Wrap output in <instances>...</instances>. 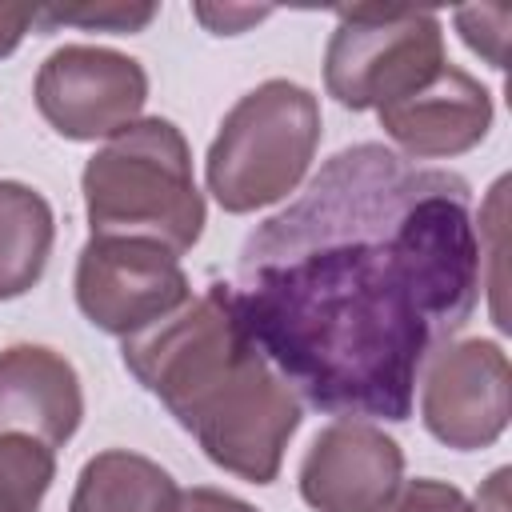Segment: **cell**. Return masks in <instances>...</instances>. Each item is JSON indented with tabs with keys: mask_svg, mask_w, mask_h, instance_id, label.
<instances>
[{
	"mask_svg": "<svg viewBox=\"0 0 512 512\" xmlns=\"http://www.w3.org/2000/svg\"><path fill=\"white\" fill-rule=\"evenodd\" d=\"M480 280L468 180L352 144L248 236L232 296L308 404L408 420L416 372L472 320Z\"/></svg>",
	"mask_w": 512,
	"mask_h": 512,
	"instance_id": "6da1fadb",
	"label": "cell"
},
{
	"mask_svg": "<svg viewBox=\"0 0 512 512\" xmlns=\"http://www.w3.org/2000/svg\"><path fill=\"white\" fill-rule=\"evenodd\" d=\"M124 368L188 428L204 456L248 480L272 484L300 400L252 344L232 284H208L172 316L124 340Z\"/></svg>",
	"mask_w": 512,
	"mask_h": 512,
	"instance_id": "7a4b0ae2",
	"label": "cell"
},
{
	"mask_svg": "<svg viewBox=\"0 0 512 512\" xmlns=\"http://www.w3.org/2000/svg\"><path fill=\"white\" fill-rule=\"evenodd\" d=\"M80 188L92 236H140L180 256L204 232V196L192 180L188 140L164 116L108 136L84 164Z\"/></svg>",
	"mask_w": 512,
	"mask_h": 512,
	"instance_id": "3957f363",
	"label": "cell"
},
{
	"mask_svg": "<svg viewBox=\"0 0 512 512\" xmlns=\"http://www.w3.org/2000/svg\"><path fill=\"white\" fill-rule=\"evenodd\" d=\"M320 144V104L304 84L264 80L244 92L208 148V192L224 212H256L300 188Z\"/></svg>",
	"mask_w": 512,
	"mask_h": 512,
	"instance_id": "277c9868",
	"label": "cell"
},
{
	"mask_svg": "<svg viewBox=\"0 0 512 512\" xmlns=\"http://www.w3.org/2000/svg\"><path fill=\"white\" fill-rule=\"evenodd\" d=\"M444 28L420 8H340L324 52V84L344 108H388L444 68Z\"/></svg>",
	"mask_w": 512,
	"mask_h": 512,
	"instance_id": "5b68a950",
	"label": "cell"
},
{
	"mask_svg": "<svg viewBox=\"0 0 512 512\" xmlns=\"http://www.w3.org/2000/svg\"><path fill=\"white\" fill-rule=\"evenodd\" d=\"M188 300V276L156 240L92 236L76 260V304L112 336H136Z\"/></svg>",
	"mask_w": 512,
	"mask_h": 512,
	"instance_id": "8992f818",
	"label": "cell"
},
{
	"mask_svg": "<svg viewBox=\"0 0 512 512\" xmlns=\"http://www.w3.org/2000/svg\"><path fill=\"white\" fill-rule=\"evenodd\" d=\"M148 100L140 60L96 48L64 44L36 72V108L64 140H100L136 124Z\"/></svg>",
	"mask_w": 512,
	"mask_h": 512,
	"instance_id": "52a82bcc",
	"label": "cell"
},
{
	"mask_svg": "<svg viewBox=\"0 0 512 512\" xmlns=\"http://www.w3.org/2000/svg\"><path fill=\"white\" fill-rule=\"evenodd\" d=\"M512 400V372L508 356L492 340H460L436 348L420 388V416L424 428L456 448H488L500 440L508 424Z\"/></svg>",
	"mask_w": 512,
	"mask_h": 512,
	"instance_id": "ba28073f",
	"label": "cell"
},
{
	"mask_svg": "<svg viewBox=\"0 0 512 512\" xmlns=\"http://www.w3.org/2000/svg\"><path fill=\"white\" fill-rule=\"evenodd\" d=\"M400 484L404 452L368 420L320 428L300 464V496L316 512H380Z\"/></svg>",
	"mask_w": 512,
	"mask_h": 512,
	"instance_id": "9c48e42d",
	"label": "cell"
},
{
	"mask_svg": "<svg viewBox=\"0 0 512 512\" xmlns=\"http://www.w3.org/2000/svg\"><path fill=\"white\" fill-rule=\"evenodd\" d=\"M388 140L408 160H444L476 148L492 128L488 88L456 64H444L420 92L376 112Z\"/></svg>",
	"mask_w": 512,
	"mask_h": 512,
	"instance_id": "30bf717a",
	"label": "cell"
},
{
	"mask_svg": "<svg viewBox=\"0 0 512 512\" xmlns=\"http://www.w3.org/2000/svg\"><path fill=\"white\" fill-rule=\"evenodd\" d=\"M84 416L76 368L44 344H12L0 352V436L20 432L52 452L68 444Z\"/></svg>",
	"mask_w": 512,
	"mask_h": 512,
	"instance_id": "8fae6325",
	"label": "cell"
},
{
	"mask_svg": "<svg viewBox=\"0 0 512 512\" xmlns=\"http://www.w3.org/2000/svg\"><path fill=\"white\" fill-rule=\"evenodd\" d=\"M176 500L180 488L156 460L108 448L80 468L68 512H176Z\"/></svg>",
	"mask_w": 512,
	"mask_h": 512,
	"instance_id": "7c38bea8",
	"label": "cell"
},
{
	"mask_svg": "<svg viewBox=\"0 0 512 512\" xmlns=\"http://www.w3.org/2000/svg\"><path fill=\"white\" fill-rule=\"evenodd\" d=\"M52 240L56 220L48 200L20 180H0V300L24 296L44 276Z\"/></svg>",
	"mask_w": 512,
	"mask_h": 512,
	"instance_id": "4fadbf2b",
	"label": "cell"
},
{
	"mask_svg": "<svg viewBox=\"0 0 512 512\" xmlns=\"http://www.w3.org/2000/svg\"><path fill=\"white\" fill-rule=\"evenodd\" d=\"M56 476V456L48 444L4 432L0 436V512H40Z\"/></svg>",
	"mask_w": 512,
	"mask_h": 512,
	"instance_id": "5bb4252c",
	"label": "cell"
},
{
	"mask_svg": "<svg viewBox=\"0 0 512 512\" xmlns=\"http://www.w3.org/2000/svg\"><path fill=\"white\" fill-rule=\"evenodd\" d=\"M156 4H80V8H44L36 12L40 24H76V28H96V32H144L156 20Z\"/></svg>",
	"mask_w": 512,
	"mask_h": 512,
	"instance_id": "9a60e30c",
	"label": "cell"
},
{
	"mask_svg": "<svg viewBox=\"0 0 512 512\" xmlns=\"http://www.w3.org/2000/svg\"><path fill=\"white\" fill-rule=\"evenodd\" d=\"M508 20H512V8L508 4H476V8H460L456 12V28H460L464 44L472 52H480L492 68H504Z\"/></svg>",
	"mask_w": 512,
	"mask_h": 512,
	"instance_id": "2e32d148",
	"label": "cell"
},
{
	"mask_svg": "<svg viewBox=\"0 0 512 512\" xmlns=\"http://www.w3.org/2000/svg\"><path fill=\"white\" fill-rule=\"evenodd\" d=\"M380 512H472L464 492L444 480H408Z\"/></svg>",
	"mask_w": 512,
	"mask_h": 512,
	"instance_id": "e0dca14e",
	"label": "cell"
},
{
	"mask_svg": "<svg viewBox=\"0 0 512 512\" xmlns=\"http://www.w3.org/2000/svg\"><path fill=\"white\" fill-rule=\"evenodd\" d=\"M196 16H200L212 32L232 36V32H244V28L256 24V20H264L268 8H212V4H196Z\"/></svg>",
	"mask_w": 512,
	"mask_h": 512,
	"instance_id": "ac0fdd59",
	"label": "cell"
},
{
	"mask_svg": "<svg viewBox=\"0 0 512 512\" xmlns=\"http://www.w3.org/2000/svg\"><path fill=\"white\" fill-rule=\"evenodd\" d=\"M176 512H256V508L220 488H188V492H180Z\"/></svg>",
	"mask_w": 512,
	"mask_h": 512,
	"instance_id": "d6986e66",
	"label": "cell"
},
{
	"mask_svg": "<svg viewBox=\"0 0 512 512\" xmlns=\"http://www.w3.org/2000/svg\"><path fill=\"white\" fill-rule=\"evenodd\" d=\"M36 24V8L28 4H0V60L16 52V44L24 40V32Z\"/></svg>",
	"mask_w": 512,
	"mask_h": 512,
	"instance_id": "ffe728a7",
	"label": "cell"
},
{
	"mask_svg": "<svg viewBox=\"0 0 512 512\" xmlns=\"http://www.w3.org/2000/svg\"><path fill=\"white\" fill-rule=\"evenodd\" d=\"M508 476H512L508 468H496V472L488 476V484L480 488L472 512H508Z\"/></svg>",
	"mask_w": 512,
	"mask_h": 512,
	"instance_id": "44dd1931",
	"label": "cell"
}]
</instances>
